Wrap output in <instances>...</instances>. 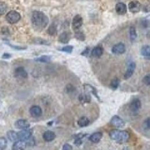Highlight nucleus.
<instances>
[{
	"instance_id": "nucleus-1",
	"label": "nucleus",
	"mask_w": 150,
	"mask_h": 150,
	"mask_svg": "<svg viewBox=\"0 0 150 150\" xmlns=\"http://www.w3.org/2000/svg\"><path fill=\"white\" fill-rule=\"evenodd\" d=\"M31 22H32L34 28L41 31L42 29H44L46 25H48L49 20H48V17L43 12H41V11H34L32 13V16H31Z\"/></svg>"
},
{
	"instance_id": "nucleus-2",
	"label": "nucleus",
	"mask_w": 150,
	"mask_h": 150,
	"mask_svg": "<svg viewBox=\"0 0 150 150\" xmlns=\"http://www.w3.org/2000/svg\"><path fill=\"white\" fill-rule=\"evenodd\" d=\"M110 137L112 138L113 140L116 141L117 143L122 144L127 142L129 138V134L128 131H118V129H114L111 132H110Z\"/></svg>"
},
{
	"instance_id": "nucleus-3",
	"label": "nucleus",
	"mask_w": 150,
	"mask_h": 150,
	"mask_svg": "<svg viewBox=\"0 0 150 150\" xmlns=\"http://www.w3.org/2000/svg\"><path fill=\"white\" fill-rule=\"evenodd\" d=\"M21 19V15H20L19 12L15 10H10V12H8L6 15V20L10 23H15L20 21Z\"/></svg>"
},
{
	"instance_id": "nucleus-4",
	"label": "nucleus",
	"mask_w": 150,
	"mask_h": 150,
	"mask_svg": "<svg viewBox=\"0 0 150 150\" xmlns=\"http://www.w3.org/2000/svg\"><path fill=\"white\" fill-rule=\"evenodd\" d=\"M32 136V131L28 129H23L22 131L18 132V139L19 140H23L25 141L27 140L28 138H30Z\"/></svg>"
},
{
	"instance_id": "nucleus-5",
	"label": "nucleus",
	"mask_w": 150,
	"mask_h": 150,
	"mask_svg": "<svg viewBox=\"0 0 150 150\" xmlns=\"http://www.w3.org/2000/svg\"><path fill=\"white\" fill-rule=\"evenodd\" d=\"M111 124L113 126H114V127H116V128H123L124 126H125V122L119 116H113V118L111 119Z\"/></svg>"
},
{
	"instance_id": "nucleus-6",
	"label": "nucleus",
	"mask_w": 150,
	"mask_h": 150,
	"mask_svg": "<svg viewBox=\"0 0 150 150\" xmlns=\"http://www.w3.org/2000/svg\"><path fill=\"white\" fill-rule=\"evenodd\" d=\"M142 9V5L138 1H131L129 4V10L131 11L132 13L139 12Z\"/></svg>"
},
{
	"instance_id": "nucleus-7",
	"label": "nucleus",
	"mask_w": 150,
	"mask_h": 150,
	"mask_svg": "<svg viewBox=\"0 0 150 150\" xmlns=\"http://www.w3.org/2000/svg\"><path fill=\"white\" fill-rule=\"evenodd\" d=\"M14 75L17 79H26L27 78V72L22 68V67H19L14 72Z\"/></svg>"
},
{
	"instance_id": "nucleus-8",
	"label": "nucleus",
	"mask_w": 150,
	"mask_h": 150,
	"mask_svg": "<svg viewBox=\"0 0 150 150\" xmlns=\"http://www.w3.org/2000/svg\"><path fill=\"white\" fill-rule=\"evenodd\" d=\"M83 25V18L81 15H76L72 20V27L74 30H78Z\"/></svg>"
},
{
	"instance_id": "nucleus-9",
	"label": "nucleus",
	"mask_w": 150,
	"mask_h": 150,
	"mask_svg": "<svg viewBox=\"0 0 150 150\" xmlns=\"http://www.w3.org/2000/svg\"><path fill=\"white\" fill-rule=\"evenodd\" d=\"M125 51H126V47L123 43H117V44H116L112 48V52L116 54H121L125 53Z\"/></svg>"
},
{
	"instance_id": "nucleus-10",
	"label": "nucleus",
	"mask_w": 150,
	"mask_h": 150,
	"mask_svg": "<svg viewBox=\"0 0 150 150\" xmlns=\"http://www.w3.org/2000/svg\"><path fill=\"white\" fill-rule=\"evenodd\" d=\"M29 113L31 114V116L33 117H39L41 116L42 114V110L39 106H32L29 110Z\"/></svg>"
},
{
	"instance_id": "nucleus-11",
	"label": "nucleus",
	"mask_w": 150,
	"mask_h": 150,
	"mask_svg": "<svg viewBox=\"0 0 150 150\" xmlns=\"http://www.w3.org/2000/svg\"><path fill=\"white\" fill-rule=\"evenodd\" d=\"M15 127L21 129H29L30 124L25 119H19L15 122Z\"/></svg>"
},
{
	"instance_id": "nucleus-12",
	"label": "nucleus",
	"mask_w": 150,
	"mask_h": 150,
	"mask_svg": "<svg viewBox=\"0 0 150 150\" xmlns=\"http://www.w3.org/2000/svg\"><path fill=\"white\" fill-rule=\"evenodd\" d=\"M116 10L118 14L123 15L127 12V6L124 3H117L116 6Z\"/></svg>"
},
{
	"instance_id": "nucleus-13",
	"label": "nucleus",
	"mask_w": 150,
	"mask_h": 150,
	"mask_svg": "<svg viewBox=\"0 0 150 150\" xmlns=\"http://www.w3.org/2000/svg\"><path fill=\"white\" fill-rule=\"evenodd\" d=\"M135 63L134 62H131L129 63V65L128 66V69L127 72H126L125 73V79H129V77L131 76V75L133 74L134 72V69H135Z\"/></svg>"
},
{
	"instance_id": "nucleus-14",
	"label": "nucleus",
	"mask_w": 150,
	"mask_h": 150,
	"mask_svg": "<svg viewBox=\"0 0 150 150\" xmlns=\"http://www.w3.org/2000/svg\"><path fill=\"white\" fill-rule=\"evenodd\" d=\"M129 107H131V110L132 112L136 113L138 110L141 108V101L138 100V98H135V100H132V102L131 103V106H129Z\"/></svg>"
},
{
	"instance_id": "nucleus-15",
	"label": "nucleus",
	"mask_w": 150,
	"mask_h": 150,
	"mask_svg": "<svg viewBox=\"0 0 150 150\" xmlns=\"http://www.w3.org/2000/svg\"><path fill=\"white\" fill-rule=\"evenodd\" d=\"M25 147H26V144H25V141L23 140H17L16 143H14L13 144V149L15 150L25 149Z\"/></svg>"
},
{
	"instance_id": "nucleus-16",
	"label": "nucleus",
	"mask_w": 150,
	"mask_h": 150,
	"mask_svg": "<svg viewBox=\"0 0 150 150\" xmlns=\"http://www.w3.org/2000/svg\"><path fill=\"white\" fill-rule=\"evenodd\" d=\"M54 138H56V134L54 132L51 131H47L43 133V139H44L46 142H51L54 140Z\"/></svg>"
},
{
	"instance_id": "nucleus-17",
	"label": "nucleus",
	"mask_w": 150,
	"mask_h": 150,
	"mask_svg": "<svg viewBox=\"0 0 150 150\" xmlns=\"http://www.w3.org/2000/svg\"><path fill=\"white\" fill-rule=\"evenodd\" d=\"M102 54H103V49H102L100 46L95 47L91 52L92 56H94V57H100L102 56Z\"/></svg>"
},
{
	"instance_id": "nucleus-18",
	"label": "nucleus",
	"mask_w": 150,
	"mask_h": 150,
	"mask_svg": "<svg viewBox=\"0 0 150 150\" xmlns=\"http://www.w3.org/2000/svg\"><path fill=\"white\" fill-rule=\"evenodd\" d=\"M101 137H102V133L101 132H95L93 133L91 136L89 137V140L92 142V143H98V142L100 141L101 139Z\"/></svg>"
},
{
	"instance_id": "nucleus-19",
	"label": "nucleus",
	"mask_w": 150,
	"mask_h": 150,
	"mask_svg": "<svg viewBox=\"0 0 150 150\" xmlns=\"http://www.w3.org/2000/svg\"><path fill=\"white\" fill-rule=\"evenodd\" d=\"M7 136H8V139H9L10 141H11V142H16L17 140H19L18 139V133L16 131H8Z\"/></svg>"
},
{
	"instance_id": "nucleus-20",
	"label": "nucleus",
	"mask_w": 150,
	"mask_h": 150,
	"mask_svg": "<svg viewBox=\"0 0 150 150\" xmlns=\"http://www.w3.org/2000/svg\"><path fill=\"white\" fill-rule=\"evenodd\" d=\"M79 100H80L81 103L85 104V103H87V102H90L91 98H90V95L88 94H81L80 96H79Z\"/></svg>"
},
{
	"instance_id": "nucleus-21",
	"label": "nucleus",
	"mask_w": 150,
	"mask_h": 150,
	"mask_svg": "<svg viewBox=\"0 0 150 150\" xmlns=\"http://www.w3.org/2000/svg\"><path fill=\"white\" fill-rule=\"evenodd\" d=\"M84 88L86 90V91L91 92L93 95H95V96H96V98H98V100H100V97H98V93H97V90L95 89V88L93 87V86L89 85H84Z\"/></svg>"
},
{
	"instance_id": "nucleus-22",
	"label": "nucleus",
	"mask_w": 150,
	"mask_h": 150,
	"mask_svg": "<svg viewBox=\"0 0 150 150\" xmlns=\"http://www.w3.org/2000/svg\"><path fill=\"white\" fill-rule=\"evenodd\" d=\"M69 41V33L64 32L62 33L60 36H59V41L62 42V43H68Z\"/></svg>"
},
{
	"instance_id": "nucleus-23",
	"label": "nucleus",
	"mask_w": 150,
	"mask_h": 150,
	"mask_svg": "<svg viewBox=\"0 0 150 150\" xmlns=\"http://www.w3.org/2000/svg\"><path fill=\"white\" fill-rule=\"evenodd\" d=\"M88 124H89V119L85 116H83L78 120V125L80 127H86Z\"/></svg>"
},
{
	"instance_id": "nucleus-24",
	"label": "nucleus",
	"mask_w": 150,
	"mask_h": 150,
	"mask_svg": "<svg viewBox=\"0 0 150 150\" xmlns=\"http://www.w3.org/2000/svg\"><path fill=\"white\" fill-rule=\"evenodd\" d=\"M129 36H131V41H134L137 38V33H136V29L134 26H131L129 27Z\"/></svg>"
},
{
	"instance_id": "nucleus-25",
	"label": "nucleus",
	"mask_w": 150,
	"mask_h": 150,
	"mask_svg": "<svg viewBox=\"0 0 150 150\" xmlns=\"http://www.w3.org/2000/svg\"><path fill=\"white\" fill-rule=\"evenodd\" d=\"M141 54L142 56L148 57L150 56V46H144L141 50Z\"/></svg>"
},
{
	"instance_id": "nucleus-26",
	"label": "nucleus",
	"mask_w": 150,
	"mask_h": 150,
	"mask_svg": "<svg viewBox=\"0 0 150 150\" xmlns=\"http://www.w3.org/2000/svg\"><path fill=\"white\" fill-rule=\"evenodd\" d=\"M36 61L38 62H43V63H47V62H50L51 61V56H42L41 57H38L36 59Z\"/></svg>"
},
{
	"instance_id": "nucleus-27",
	"label": "nucleus",
	"mask_w": 150,
	"mask_h": 150,
	"mask_svg": "<svg viewBox=\"0 0 150 150\" xmlns=\"http://www.w3.org/2000/svg\"><path fill=\"white\" fill-rule=\"evenodd\" d=\"M7 10H8V6L6 5V4L3 3V2H0V15L5 13Z\"/></svg>"
},
{
	"instance_id": "nucleus-28",
	"label": "nucleus",
	"mask_w": 150,
	"mask_h": 150,
	"mask_svg": "<svg viewBox=\"0 0 150 150\" xmlns=\"http://www.w3.org/2000/svg\"><path fill=\"white\" fill-rule=\"evenodd\" d=\"M35 139L31 136L30 138H28L27 140H25V144H26V147H33V145H35Z\"/></svg>"
},
{
	"instance_id": "nucleus-29",
	"label": "nucleus",
	"mask_w": 150,
	"mask_h": 150,
	"mask_svg": "<svg viewBox=\"0 0 150 150\" xmlns=\"http://www.w3.org/2000/svg\"><path fill=\"white\" fill-rule=\"evenodd\" d=\"M118 85H119V80H118V79H114L111 83V85H110L111 88L113 89H116L118 87Z\"/></svg>"
},
{
	"instance_id": "nucleus-30",
	"label": "nucleus",
	"mask_w": 150,
	"mask_h": 150,
	"mask_svg": "<svg viewBox=\"0 0 150 150\" xmlns=\"http://www.w3.org/2000/svg\"><path fill=\"white\" fill-rule=\"evenodd\" d=\"M7 147V140L5 138L1 137L0 138V150L5 149Z\"/></svg>"
},
{
	"instance_id": "nucleus-31",
	"label": "nucleus",
	"mask_w": 150,
	"mask_h": 150,
	"mask_svg": "<svg viewBox=\"0 0 150 150\" xmlns=\"http://www.w3.org/2000/svg\"><path fill=\"white\" fill-rule=\"evenodd\" d=\"M56 25H50V27H49V29H48V34H50V35H54L56 34Z\"/></svg>"
},
{
	"instance_id": "nucleus-32",
	"label": "nucleus",
	"mask_w": 150,
	"mask_h": 150,
	"mask_svg": "<svg viewBox=\"0 0 150 150\" xmlns=\"http://www.w3.org/2000/svg\"><path fill=\"white\" fill-rule=\"evenodd\" d=\"M61 51H63V52H66V53H72V50H73V47L72 46H65V47H63V48L60 49Z\"/></svg>"
},
{
	"instance_id": "nucleus-33",
	"label": "nucleus",
	"mask_w": 150,
	"mask_h": 150,
	"mask_svg": "<svg viewBox=\"0 0 150 150\" xmlns=\"http://www.w3.org/2000/svg\"><path fill=\"white\" fill-rule=\"evenodd\" d=\"M75 38H76L77 39H80V41H85V35L82 32H77L76 34H75Z\"/></svg>"
},
{
	"instance_id": "nucleus-34",
	"label": "nucleus",
	"mask_w": 150,
	"mask_h": 150,
	"mask_svg": "<svg viewBox=\"0 0 150 150\" xmlns=\"http://www.w3.org/2000/svg\"><path fill=\"white\" fill-rule=\"evenodd\" d=\"M143 82L144 85H150V74H147V76H144L143 79Z\"/></svg>"
},
{
	"instance_id": "nucleus-35",
	"label": "nucleus",
	"mask_w": 150,
	"mask_h": 150,
	"mask_svg": "<svg viewBox=\"0 0 150 150\" xmlns=\"http://www.w3.org/2000/svg\"><path fill=\"white\" fill-rule=\"evenodd\" d=\"M144 127L145 129H150V117L145 119V121L144 122Z\"/></svg>"
},
{
	"instance_id": "nucleus-36",
	"label": "nucleus",
	"mask_w": 150,
	"mask_h": 150,
	"mask_svg": "<svg viewBox=\"0 0 150 150\" xmlns=\"http://www.w3.org/2000/svg\"><path fill=\"white\" fill-rule=\"evenodd\" d=\"M34 42L39 43V44H49V41H43V39H35Z\"/></svg>"
},
{
	"instance_id": "nucleus-37",
	"label": "nucleus",
	"mask_w": 150,
	"mask_h": 150,
	"mask_svg": "<svg viewBox=\"0 0 150 150\" xmlns=\"http://www.w3.org/2000/svg\"><path fill=\"white\" fill-rule=\"evenodd\" d=\"M63 149H64V150H72V145H69V144H66L63 145Z\"/></svg>"
},
{
	"instance_id": "nucleus-38",
	"label": "nucleus",
	"mask_w": 150,
	"mask_h": 150,
	"mask_svg": "<svg viewBox=\"0 0 150 150\" xmlns=\"http://www.w3.org/2000/svg\"><path fill=\"white\" fill-rule=\"evenodd\" d=\"M88 53H89V49L87 48V49H85L84 52L82 53V54H83V56H86V54H88Z\"/></svg>"
},
{
	"instance_id": "nucleus-39",
	"label": "nucleus",
	"mask_w": 150,
	"mask_h": 150,
	"mask_svg": "<svg viewBox=\"0 0 150 150\" xmlns=\"http://www.w3.org/2000/svg\"><path fill=\"white\" fill-rule=\"evenodd\" d=\"M10 54H3V56H2V58H10Z\"/></svg>"
},
{
	"instance_id": "nucleus-40",
	"label": "nucleus",
	"mask_w": 150,
	"mask_h": 150,
	"mask_svg": "<svg viewBox=\"0 0 150 150\" xmlns=\"http://www.w3.org/2000/svg\"><path fill=\"white\" fill-rule=\"evenodd\" d=\"M147 58H149V59H150V56H148V57H147Z\"/></svg>"
}]
</instances>
